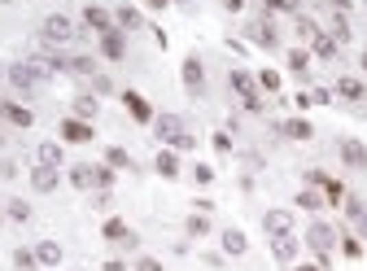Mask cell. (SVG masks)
I'll return each mask as SVG.
<instances>
[{"mask_svg":"<svg viewBox=\"0 0 367 271\" xmlns=\"http://www.w3.org/2000/svg\"><path fill=\"white\" fill-rule=\"evenodd\" d=\"M136 271H162L158 258H136Z\"/></svg>","mask_w":367,"mask_h":271,"instance_id":"obj_44","label":"cell"},{"mask_svg":"<svg viewBox=\"0 0 367 271\" xmlns=\"http://www.w3.org/2000/svg\"><path fill=\"white\" fill-rule=\"evenodd\" d=\"M184 228H188V237H193V241H201V237H210V215H201V210H193V215H188V223H184Z\"/></svg>","mask_w":367,"mask_h":271,"instance_id":"obj_27","label":"cell"},{"mask_svg":"<svg viewBox=\"0 0 367 271\" xmlns=\"http://www.w3.org/2000/svg\"><path fill=\"white\" fill-rule=\"evenodd\" d=\"M0 219H5V215H0Z\"/></svg>","mask_w":367,"mask_h":271,"instance_id":"obj_56","label":"cell"},{"mask_svg":"<svg viewBox=\"0 0 367 271\" xmlns=\"http://www.w3.org/2000/svg\"><path fill=\"white\" fill-rule=\"evenodd\" d=\"M324 193H328V202H333V206H337V202H346V188H341L337 180H328V175H324Z\"/></svg>","mask_w":367,"mask_h":271,"instance_id":"obj_34","label":"cell"},{"mask_svg":"<svg viewBox=\"0 0 367 271\" xmlns=\"http://www.w3.org/2000/svg\"><path fill=\"white\" fill-rule=\"evenodd\" d=\"M306 97H311V105H328V101H333V92H328V88H311Z\"/></svg>","mask_w":367,"mask_h":271,"instance_id":"obj_41","label":"cell"},{"mask_svg":"<svg viewBox=\"0 0 367 271\" xmlns=\"http://www.w3.org/2000/svg\"><path fill=\"white\" fill-rule=\"evenodd\" d=\"M341 250H346V258H359V254H363V245L354 241V237H346V245H341Z\"/></svg>","mask_w":367,"mask_h":271,"instance_id":"obj_45","label":"cell"},{"mask_svg":"<svg viewBox=\"0 0 367 271\" xmlns=\"http://www.w3.org/2000/svg\"><path fill=\"white\" fill-rule=\"evenodd\" d=\"M245 250H250V241H245V232L241 228H228V232H223V254H245Z\"/></svg>","mask_w":367,"mask_h":271,"instance_id":"obj_24","label":"cell"},{"mask_svg":"<svg viewBox=\"0 0 367 271\" xmlns=\"http://www.w3.org/2000/svg\"><path fill=\"white\" fill-rule=\"evenodd\" d=\"M57 184H62V167H35L31 171V188L35 193H53Z\"/></svg>","mask_w":367,"mask_h":271,"instance_id":"obj_12","label":"cell"},{"mask_svg":"<svg viewBox=\"0 0 367 271\" xmlns=\"http://www.w3.org/2000/svg\"><path fill=\"white\" fill-rule=\"evenodd\" d=\"M105 241H118V245H127V250H132V245H136V237H132V228H127V223L123 219H105Z\"/></svg>","mask_w":367,"mask_h":271,"instance_id":"obj_17","label":"cell"},{"mask_svg":"<svg viewBox=\"0 0 367 271\" xmlns=\"http://www.w3.org/2000/svg\"><path fill=\"white\" fill-rule=\"evenodd\" d=\"M298 250H302L298 237H271V258L276 263H298Z\"/></svg>","mask_w":367,"mask_h":271,"instance_id":"obj_9","label":"cell"},{"mask_svg":"<svg viewBox=\"0 0 367 271\" xmlns=\"http://www.w3.org/2000/svg\"><path fill=\"white\" fill-rule=\"evenodd\" d=\"M35 263H40V267H57V263H62V245H57V241H40V245H35Z\"/></svg>","mask_w":367,"mask_h":271,"instance_id":"obj_22","label":"cell"},{"mask_svg":"<svg viewBox=\"0 0 367 271\" xmlns=\"http://www.w3.org/2000/svg\"><path fill=\"white\" fill-rule=\"evenodd\" d=\"M0 114H5L14 127H31L35 123V114L27 110V105H14V101H0Z\"/></svg>","mask_w":367,"mask_h":271,"instance_id":"obj_18","label":"cell"},{"mask_svg":"<svg viewBox=\"0 0 367 271\" xmlns=\"http://www.w3.org/2000/svg\"><path fill=\"white\" fill-rule=\"evenodd\" d=\"M306 245H311V254L319 258V267H328L333 245H337V232L328 228V223H311V228H306Z\"/></svg>","mask_w":367,"mask_h":271,"instance_id":"obj_3","label":"cell"},{"mask_svg":"<svg viewBox=\"0 0 367 271\" xmlns=\"http://www.w3.org/2000/svg\"><path fill=\"white\" fill-rule=\"evenodd\" d=\"M359 232H363V237H367V215H363V219H359Z\"/></svg>","mask_w":367,"mask_h":271,"instance_id":"obj_51","label":"cell"},{"mask_svg":"<svg viewBox=\"0 0 367 271\" xmlns=\"http://www.w3.org/2000/svg\"><path fill=\"white\" fill-rule=\"evenodd\" d=\"M215 149H219V153H232V140H228V132H219V136H215Z\"/></svg>","mask_w":367,"mask_h":271,"instance_id":"obj_46","label":"cell"},{"mask_svg":"<svg viewBox=\"0 0 367 271\" xmlns=\"http://www.w3.org/2000/svg\"><path fill=\"white\" fill-rule=\"evenodd\" d=\"M289 70H293V75H306V70H311V53H306V49H293V53H289Z\"/></svg>","mask_w":367,"mask_h":271,"instance_id":"obj_31","label":"cell"},{"mask_svg":"<svg viewBox=\"0 0 367 271\" xmlns=\"http://www.w3.org/2000/svg\"><path fill=\"white\" fill-rule=\"evenodd\" d=\"M359 66H363V70H367V53H363V57H359Z\"/></svg>","mask_w":367,"mask_h":271,"instance_id":"obj_53","label":"cell"},{"mask_svg":"<svg viewBox=\"0 0 367 271\" xmlns=\"http://www.w3.org/2000/svg\"><path fill=\"white\" fill-rule=\"evenodd\" d=\"M70 184L75 188H97V167H92V162H75V167H70Z\"/></svg>","mask_w":367,"mask_h":271,"instance_id":"obj_19","label":"cell"},{"mask_svg":"<svg viewBox=\"0 0 367 271\" xmlns=\"http://www.w3.org/2000/svg\"><path fill=\"white\" fill-rule=\"evenodd\" d=\"M5 79H9L14 88H22V92L40 84V75H35V66H31V62H18V66H9V70H5Z\"/></svg>","mask_w":367,"mask_h":271,"instance_id":"obj_11","label":"cell"},{"mask_svg":"<svg viewBox=\"0 0 367 271\" xmlns=\"http://www.w3.org/2000/svg\"><path fill=\"white\" fill-rule=\"evenodd\" d=\"M193 180H197L201 188H206L210 180H215V167H206V162H197V167H193Z\"/></svg>","mask_w":367,"mask_h":271,"instance_id":"obj_38","label":"cell"},{"mask_svg":"<svg viewBox=\"0 0 367 271\" xmlns=\"http://www.w3.org/2000/svg\"><path fill=\"white\" fill-rule=\"evenodd\" d=\"M35 167H62V145H57V140H44V145L35 149Z\"/></svg>","mask_w":367,"mask_h":271,"instance_id":"obj_20","label":"cell"},{"mask_svg":"<svg viewBox=\"0 0 367 271\" xmlns=\"http://www.w3.org/2000/svg\"><path fill=\"white\" fill-rule=\"evenodd\" d=\"M101 53L105 57H110V62H123V57H127V31H105L101 35Z\"/></svg>","mask_w":367,"mask_h":271,"instance_id":"obj_7","label":"cell"},{"mask_svg":"<svg viewBox=\"0 0 367 271\" xmlns=\"http://www.w3.org/2000/svg\"><path fill=\"white\" fill-rule=\"evenodd\" d=\"M298 206H302V210H319V206H324V197H319L315 188H302V193H298Z\"/></svg>","mask_w":367,"mask_h":271,"instance_id":"obj_33","label":"cell"},{"mask_svg":"<svg viewBox=\"0 0 367 271\" xmlns=\"http://www.w3.org/2000/svg\"><path fill=\"white\" fill-rule=\"evenodd\" d=\"M184 88L193 92V97H201V92H206V66H201L197 53L184 57Z\"/></svg>","mask_w":367,"mask_h":271,"instance_id":"obj_5","label":"cell"},{"mask_svg":"<svg viewBox=\"0 0 367 271\" xmlns=\"http://www.w3.org/2000/svg\"><path fill=\"white\" fill-rule=\"evenodd\" d=\"M250 40L258 44V49H276L280 35H276V27H271V18H258L254 27H250Z\"/></svg>","mask_w":367,"mask_h":271,"instance_id":"obj_13","label":"cell"},{"mask_svg":"<svg viewBox=\"0 0 367 271\" xmlns=\"http://www.w3.org/2000/svg\"><path fill=\"white\" fill-rule=\"evenodd\" d=\"M92 88H97L101 97H105V92H114V84H110V79H105V75H92Z\"/></svg>","mask_w":367,"mask_h":271,"instance_id":"obj_43","label":"cell"},{"mask_svg":"<svg viewBox=\"0 0 367 271\" xmlns=\"http://www.w3.org/2000/svg\"><path fill=\"white\" fill-rule=\"evenodd\" d=\"M123 105H127V114H132L136 123H153V119H158L153 105H149V97H140V92H123Z\"/></svg>","mask_w":367,"mask_h":271,"instance_id":"obj_8","label":"cell"},{"mask_svg":"<svg viewBox=\"0 0 367 271\" xmlns=\"http://www.w3.org/2000/svg\"><path fill=\"white\" fill-rule=\"evenodd\" d=\"M114 22H118V31H140L145 27V18H140V9H132V5H123L114 14Z\"/></svg>","mask_w":367,"mask_h":271,"instance_id":"obj_23","label":"cell"},{"mask_svg":"<svg viewBox=\"0 0 367 271\" xmlns=\"http://www.w3.org/2000/svg\"><path fill=\"white\" fill-rule=\"evenodd\" d=\"M153 167H158V175H162V180H175V175H180V153H175V149H162Z\"/></svg>","mask_w":367,"mask_h":271,"instance_id":"obj_21","label":"cell"},{"mask_svg":"<svg viewBox=\"0 0 367 271\" xmlns=\"http://www.w3.org/2000/svg\"><path fill=\"white\" fill-rule=\"evenodd\" d=\"M311 53H315V57H324V62H333V57L341 53V44H337L328 31H315V35H311Z\"/></svg>","mask_w":367,"mask_h":271,"instance_id":"obj_15","label":"cell"},{"mask_svg":"<svg viewBox=\"0 0 367 271\" xmlns=\"http://www.w3.org/2000/svg\"><path fill=\"white\" fill-rule=\"evenodd\" d=\"M84 27L97 31V35H105V31H114L118 22H114V14H105L101 5H88V9H84Z\"/></svg>","mask_w":367,"mask_h":271,"instance_id":"obj_10","label":"cell"},{"mask_svg":"<svg viewBox=\"0 0 367 271\" xmlns=\"http://www.w3.org/2000/svg\"><path fill=\"white\" fill-rule=\"evenodd\" d=\"M114 184V171L110 167H97V188H110Z\"/></svg>","mask_w":367,"mask_h":271,"instance_id":"obj_42","label":"cell"},{"mask_svg":"<svg viewBox=\"0 0 367 271\" xmlns=\"http://www.w3.org/2000/svg\"><path fill=\"white\" fill-rule=\"evenodd\" d=\"M293 271H324V267H311V263H302V267H293Z\"/></svg>","mask_w":367,"mask_h":271,"instance_id":"obj_50","label":"cell"},{"mask_svg":"<svg viewBox=\"0 0 367 271\" xmlns=\"http://www.w3.org/2000/svg\"><path fill=\"white\" fill-rule=\"evenodd\" d=\"M267 9H284V14H302V0H263Z\"/></svg>","mask_w":367,"mask_h":271,"instance_id":"obj_37","label":"cell"},{"mask_svg":"<svg viewBox=\"0 0 367 271\" xmlns=\"http://www.w3.org/2000/svg\"><path fill=\"white\" fill-rule=\"evenodd\" d=\"M66 70H70V75H79V79H92V75H97V62H92V57H70Z\"/></svg>","mask_w":367,"mask_h":271,"instance_id":"obj_28","label":"cell"},{"mask_svg":"<svg viewBox=\"0 0 367 271\" xmlns=\"http://www.w3.org/2000/svg\"><path fill=\"white\" fill-rule=\"evenodd\" d=\"M258 88L263 92H280V75L276 70H263V75H258Z\"/></svg>","mask_w":367,"mask_h":271,"instance_id":"obj_36","label":"cell"},{"mask_svg":"<svg viewBox=\"0 0 367 271\" xmlns=\"http://www.w3.org/2000/svg\"><path fill=\"white\" fill-rule=\"evenodd\" d=\"M346 215H350L354 223H359V219L367 215V206H363V202H354V197H346Z\"/></svg>","mask_w":367,"mask_h":271,"instance_id":"obj_39","label":"cell"},{"mask_svg":"<svg viewBox=\"0 0 367 271\" xmlns=\"http://www.w3.org/2000/svg\"><path fill=\"white\" fill-rule=\"evenodd\" d=\"M280 132L289 136V140H311V136H315V127L306 123V119H289V123H280Z\"/></svg>","mask_w":367,"mask_h":271,"instance_id":"obj_26","label":"cell"},{"mask_svg":"<svg viewBox=\"0 0 367 271\" xmlns=\"http://www.w3.org/2000/svg\"><path fill=\"white\" fill-rule=\"evenodd\" d=\"M5 215L14 219V223H27V219H31V206L22 202V197H14V202H9V210H5Z\"/></svg>","mask_w":367,"mask_h":271,"instance_id":"obj_32","label":"cell"},{"mask_svg":"<svg viewBox=\"0 0 367 271\" xmlns=\"http://www.w3.org/2000/svg\"><path fill=\"white\" fill-rule=\"evenodd\" d=\"M145 5H149V9H167L171 0H145Z\"/></svg>","mask_w":367,"mask_h":271,"instance_id":"obj_49","label":"cell"},{"mask_svg":"<svg viewBox=\"0 0 367 271\" xmlns=\"http://www.w3.org/2000/svg\"><path fill=\"white\" fill-rule=\"evenodd\" d=\"M5 5H9V0H5Z\"/></svg>","mask_w":367,"mask_h":271,"instance_id":"obj_55","label":"cell"},{"mask_svg":"<svg viewBox=\"0 0 367 271\" xmlns=\"http://www.w3.org/2000/svg\"><path fill=\"white\" fill-rule=\"evenodd\" d=\"M319 27H315V22L311 18H306V14H298V35H302V40H311V35H315Z\"/></svg>","mask_w":367,"mask_h":271,"instance_id":"obj_40","label":"cell"},{"mask_svg":"<svg viewBox=\"0 0 367 271\" xmlns=\"http://www.w3.org/2000/svg\"><path fill=\"white\" fill-rule=\"evenodd\" d=\"M341 162H346V167H354V171H363L367 167V149L359 145V140H341Z\"/></svg>","mask_w":367,"mask_h":271,"instance_id":"obj_14","label":"cell"},{"mask_svg":"<svg viewBox=\"0 0 367 271\" xmlns=\"http://www.w3.org/2000/svg\"><path fill=\"white\" fill-rule=\"evenodd\" d=\"M228 84H232V92L241 97V105H245L250 114L263 110V97H258V84H254V75H250V70H241V66H236L232 75H228Z\"/></svg>","mask_w":367,"mask_h":271,"instance_id":"obj_2","label":"cell"},{"mask_svg":"<svg viewBox=\"0 0 367 271\" xmlns=\"http://www.w3.org/2000/svg\"><path fill=\"white\" fill-rule=\"evenodd\" d=\"M241 5H245V0H223V9H228V14H236Z\"/></svg>","mask_w":367,"mask_h":271,"instance_id":"obj_48","label":"cell"},{"mask_svg":"<svg viewBox=\"0 0 367 271\" xmlns=\"http://www.w3.org/2000/svg\"><path fill=\"white\" fill-rule=\"evenodd\" d=\"M70 119L92 123V119H97V101H92V97H75V114H70Z\"/></svg>","mask_w":367,"mask_h":271,"instance_id":"obj_30","label":"cell"},{"mask_svg":"<svg viewBox=\"0 0 367 271\" xmlns=\"http://www.w3.org/2000/svg\"><path fill=\"white\" fill-rule=\"evenodd\" d=\"M263 228H267V237H293V215L289 210H267Z\"/></svg>","mask_w":367,"mask_h":271,"instance_id":"obj_6","label":"cell"},{"mask_svg":"<svg viewBox=\"0 0 367 271\" xmlns=\"http://www.w3.org/2000/svg\"><path fill=\"white\" fill-rule=\"evenodd\" d=\"M14 263H18V271H35V267H40V263H35V250H18Z\"/></svg>","mask_w":367,"mask_h":271,"instance_id":"obj_35","label":"cell"},{"mask_svg":"<svg viewBox=\"0 0 367 271\" xmlns=\"http://www.w3.org/2000/svg\"><path fill=\"white\" fill-rule=\"evenodd\" d=\"M175 5H184V9H193V0H175Z\"/></svg>","mask_w":367,"mask_h":271,"instance_id":"obj_52","label":"cell"},{"mask_svg":"<svg viewBox=\"0 0 367 271\" xmlns=\"http://www.w3.org/2000/svg\"><path fill=\"white\" fill-rule=\"evenodd\" d=\"M153 132H158V140L167 149H175V153H188L197 145V136H188V127H184L180 114H158V119H153Z\"/></svg>","mask_w":367,"mask_h":271,"instance_id":"obj_1","label":"cell"},{"mask_svg":"<svg viewBox=\"0 0 367 271\" xmlns=\"http://www.w3.org/2000/svg\"><path fill=\"white\" fill-rule=\"evenodd\" d=\"M62 136L70 140V145H88V140H92V123H84V119H66V123H62Z\"/></svg>","mask_w":367,"mask_h":271,"instance_id":"obj_16","label":"cell"},{"mask_svg":"<svg viewBox=\"0 0 367 271\" xmlns=\"http://www.w3.org/2000/svg\"><path fill=\"white\" fill-rule=\"evenodd\" d=\"M105 167H118V171H136V162H132V153H127V149L110 145V149H105Z\"/></svg>","mask_w":367,"mask_h":271,"instance_id":"obj_25","label":"cell"},{"mask_svg":"<svg viewBox=\"0 0 367 271\" xmlns=\"http://www.w3.org/2000/svg\"><path fill=\"white\" fill-rule=\"evenodd\" d=\"M328 9H337V14H350V0H324Z\"/></svg>","mask_w":367,"mask_h":271,"instance_id":"obj_47","label":"cell"},{"mask_svg":"<svg viewBox=\"0 0 367 271\" xmlns=\"http://www.w3.org/2000/svg\"><path fill=\"white\" fill-rule=\"evenodd\" d=\"M40 31H44V44H53V49H62V44L75 40V22H70L66 14H49Z\"/></svg>","mask_w":367,"mask_h":271,"instance_id":"obj_4","label":"cell"},{"mask_svg":"<svg viewBox=\"0 0 367 271\" xmlns=\"http://www.w3.org/2000/svg\"><path fill=\"white\" fill-rule=\"evenodd\" d=\"M0 79H5V66H0Z\"/></svg>","mask_w":367,"mask_h":271,"instance_id":"obj_54","label":"cell"},{"mask_svg":"<svg viewBox=\"0 0 367 271\" xmlns=\"http://www.w3.org/2000/svg\"><path fill=\"white\" fill-rule=\"evenodd\" d=\"M337 97H346V101H363V84L359 79H337Z\"/></svg>","mask_w":367,"mask_h":271,"instance_id":"obj_29","label":"cell"}]
</instances>
